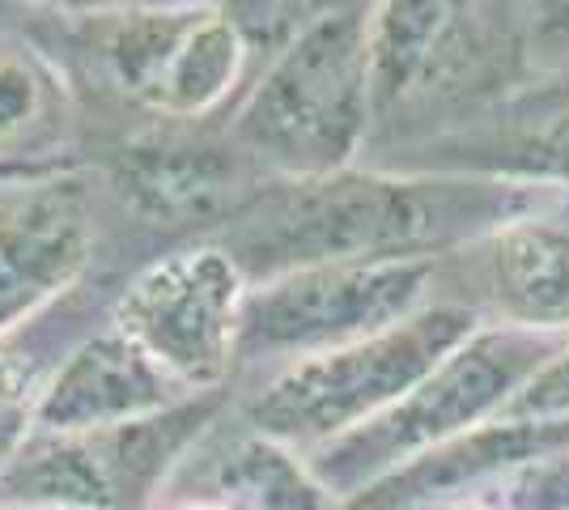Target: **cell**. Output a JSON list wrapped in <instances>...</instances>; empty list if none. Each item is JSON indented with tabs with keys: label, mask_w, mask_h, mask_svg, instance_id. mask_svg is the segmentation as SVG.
I'll return each mask as SVG.
<instances>
[{
	"label": "cell",
	"mask_w": 569,
	"mask_h": 510,
	"mask_svg": "<svg viewBox=\"0 0 569 510\" xmlns=\"http://www.w3.org/2000/svg\"><path fill=\"white\" fill-rule=\"evenodd\" d=\"M153 4H191V0H153Z\"/></svg>",
	"instance_id": "d4e9b609"
},
{
	"label": "cell",
	"mask_w": 569,
	"mask_h": 510,
	"mask_svg": "<svg viewBox=\"0 0 569 510\" xmlns=\"http://www.w3.org/2000/svg\"><path fill=\"white\" fill-rule=\"evenodd\" d=\"M30 22V9L26 4H13V0H0V30H22Z\"/></svg>",
	"instance_id": "603a6c76"
},
{
	"label": "cell",
	"mask_w": 569,
	"mask_h": 510,
	"mask_svg": "<svg viewBox=\"0 0 569 510\" xmlns=\"http://www.w3.org/2000/svg\"><path fill=\"white\" fill-rule=\"evenodd\" d=\"M167 493H174L183 507L217 510H349L345 498H336L315 477L302 451L251 430L238 413L234 426H226L221 417L196 442Z\"/></svg>",
	"instance_id": "4fadbf2b"
},
{
	"label": "cell",
	"mask_w": 569,
	"mask_h": 510,
	"mask_svg": "<svg viewBox=\"0 0 569 510\" xmlns=\"http://www.w3.org/2000/svg\"><path fill=\"white\" fill-rule=\"evenodd\" d=\"M226 132L268 179H319L370 149L366 13H328L251 73Z\"/></svg>",
	"instance_id": "7a4b0ae2"
},
{
	"label": "cell",
	"mask_w": 569,
	"mask_h": 510,
	"mask_svg": "<svg viewBox=\"0 0 569 510\" xmlns=\"http://www.w3.org/2000/svg\"><path fill=\"white\" fill-rule=\"evenodd\" d=\"M191 396L196 391L183 388L123 328L107 319L81 344H72V353L51 374L34 413V430L43 434L107 430V426L167 413Z\"/></svg>",
	"instance_id": "7c38bea8"
},
{
	"label": "cell",
	"mask_w": 569,
	"mask_h": 510,
	"mask_svg": "<svg viewBox=\"0 0 569 510\" xmlns=\"http://www.w3.org/2000/svg\"><path fill=\"white\" fill-rule=\"evenodd\" d=\"M501 417H515V421H569V340L522 383L519 396L506 404Z\"/></svg>",
	"instance_id": "44dd1931"
},
{
	"label": "cell",
	"mask_w": 569,
	"mask_h": 510,
	"mask_svg": "<svg viewBox=\"0 0 569 510\" xmlns=\"http://www.w3.org/2000/svg\"><path fill=\"white\" fill-rule=\"evenodd\" d=\"M498 0H375L366 13L375 132L433 141L498 64Z\"/></svg>",
	"instance_id": "ba28073f"
},
{
	"label": "cell",
	"mask_w": 569,
	"mask_h": 510,
	"mask_svg": "<svg viewBox=\"0 0 569 510\" xmlns=\"http://www.w3.org/2000/svg\"><path fill=\"white\" fill-rule=\"evenodd\" d=\"M123 277L128 272L98 268L77 290L51 302L43 316H34L18 332L0 340V472L22 451L26 438L34 434V413H39L43 388L72 353V344H81L94 328L111 319Z\"/></svg>",
	"instance_id": "2e32d148"
},
{
	"label": "cell",
	"mask_w": 569,
	"mask_h": 510,
	"mask_svg": "<svg viewBox=\"0 0 569 510\" xmlns=\"http://www.w3.org/2000/svg\"><path fill=\"white\" fill-rule=\"evenodd\" d=\"M515 34L531 69L569 81V0H515Z\"/></svg>",
	"instance_id": "d6986e66"
},
{
	"label": "cell",
	"mask_w": 569,
	"mask_h": 510,
	"mask_svg": "<svg viewBox=\"0 0 569 510\" xmlns=\"http://www.w3.org/2000/svg\"><path fill=\"white\" fill-rule=\"evenodd\" d=\"M26 9H51L64 18H90V13H107V9H123V4H141V0H13Z\"/></svg>",
	"instance_id": "7402d4cb"
},
{
	"label": "cell",
	"mask_w": 569,
	"mask_h": 510,
	"mask_svg": "<svg viewBox=\"0 0 569 510\" xmlns=\"http://www.w3.org/2000/svg\"><path fill=\"white\" fill-rule=\"evenodd\" d=\"M230 404L234 388L204 391L167 413L107 430H34L0 472V502L39 510H149L162 502L174 472Z\"/></svg>",
	"instance_id": "52a82bcc"
},
{
	"label": "cell",
	"mask_w": 569,
	"mask_h": 510,
	"mask_svg": "<svg viewBox=\"0 0 569 510\" xmlns=\"http://www.w3.org/2000/svg\"><path fill=\"white\" fill-rule=\"evenodd\" d=\"M111 209L94 167L0 179V340L94 277Z\"/></svg>",
	"instance_id": "8fae6325"
},
{
	"label": "cell",
	"mask_w": 569,
	"mask_h": 510,
	"mask_svg": "<svg viewBox=\"0 0 569 510\" xmlns=\"http://www.w3.org/2000/svg\"><path fill=\"white\" fill-rule=\"evenodd\" d=\"M566 196L498 174L345 167L319 179H272L213 243L260 286L315 264L447 260L506 221L557 209Z\"/></svg>",
	"instance_id": "6da1fadb"
},
{
	"label": "cell",
	"mask_w": 569,
	"mask_h": 510,
	"mask_svg": "<svg viewBox=\"0 0 569 510\" xmlns=\"http://www.w3.org/2000/svg\"><path fill=\"white\" fill-rule=\"evenodd\" d=\"M480 510H485V507H480Z\"/></svg>",
	"instance_id": "4316f807"
},
{
	"label": "cell",
	"mask_w": 569,
	"mask_h": 510,
	"mask_svg": "<svg viewBox=\"0 0 569 510\" xmlns=\"http://www.w3.org/2000/svg\"><path fill=\"white\" fill-rule=\"evenodd\" d=\"M213 4L242 34L256 64H263L310 22L328 13H370L375 0H213Z\"/></svg>",
	"instance_id": "ac0fdd59"
},
{
	"label": "cell",
	"mask_w": 569,
	"mask_h": 510,
	"mask_svg": "<svg viewBox=\"0 0 569 510\" xmlns=\"http://www.w3.org/2000/svg\"><path fill=\"white\" fill-rule=\"evenodd\" d=\"M81 102L69 69L39 26L0 30V179L86 167Z\"/></svg>",
	"instance_id": "5bb4252c"
},
{
	"label": "cell",
	"mask_w": 569,
	"mask_h": 510,
	"mask_svg": "<svg viewBox=\"0 0 569 510\" xmlns=\"http://www.w3.org/2000/svg\"><path fill=\"white\" fill-rule=\"evenodd\" d=\"M480 251V286L506 323L569 332V218L557 209L498 226Z\"/></svg>",
	"instance_id": "e0dca14e"
},
{
	"label": "cell",
	"mask_w": 569,
	"mask_h": 510,
	"mask_svg": "<svg viewBox=\"0 0 569 510\" xmlns=\"http://www.w3.org/2000/svg\"><path fill=\"white\" fill-rule=\"evenodd\" d=\"M251 281L213 239L167 247L119 281L111 323L196 396L238 379L242 307Z\"/></svg>",
	"instance_id": "30bf717a"
},
{
	"label": "cell",
	"mask_w": 569,
	"mask_h": 510,
	"mask_svg": "<svg viewBox=\"0 0 569 510\" xmlns=\"http://www.w3.org/2000/svg\"><path fill=\"white\" fill-rule=\"evenodd\" d=\"M64 34L98 86L149 123H204L230 111L256 64L213 0H141L69 18Z\"/></svg>",
	"instance_id": "277c9868"
},
{
	"label": "cell",
	"mask_w": 569,
	"mask_h": 510,
	"mask_svg": "<svg viewBox=\"0 0 569 510\" xmlns=\"http://www.w3.org/2000/svg\"><path fill=\"white\" fill-rule=\"evenodd\" d=\"M569 447V421H515L493 417L468 434H455L426 456L391 468L387 477L345 498L349 510H433L459 498L463 489L506 477L522 463L545 460Z\"/></svg>",
	"instance_id": "9a60e30c"
},
{
	"label": "cell",
	"mask_w": 569,
	"mask_h": 510,
	"mask_svg": "<svg viewBox=\"0 0 569 510\" xmlns=\"http://www.w3.org/2000/svg\"><path fill=\"white\" fill-rule=\"evenodd\" d=\"M506 502L515 510H569V447L506 472Z\"/></svg>",
	"instance_id": "ffe728a7"
},
{
	"label": "cell",
	"mask_w": 569,
	"mask_h": 510,
	"mask_svg": "<svg viewBox=\"0 0 569 510\" xmlns=\"http://www.w3.org/2000/svg\"><path fill=\"white\" fill-rule=\"evenodd\" d=\"M480 323L485 316L476 302L433 298L417 316L400 319L375 337L260 374L251 391L234 396V413L251 430L307 456L387 413Z\"/></svg>",
	"instance_id": "3957f363"
},
{
	"label": "cell",
	"mask_w": 569,
	"mask_h": 510,
	"mask_svg": "<svg viewBox=\"0 0 569 510\" xmlns=\"http://www.w3.org/2000/svg\"><path fill=\"white\" fill-rule=\"evenodd\" d=\"M183 510H217V507H183Z\"/></svg>",
	"instance_id": "484cf974"
},
{
	"label": "cell",
	"mask_w": 569,
	"mask_h": 510,
	"mask_svg": "<svg viewBox=\"0 0 569 510\" xmlns=\"http://www.w3.org/2000/svg\"><path fill=\"white\" fill-rule=\"evenodd\" d=\"M107 209L111 247L200 243L234 221L272 183L230 141L226 123H149L107 146L94 167Z\"/></svg>",
	"instance_id": "8992f818"
},
{
	"label": "cell",
	"mask_w": 569,
	"mask_h": 510,
	"mask_svg": "<svg viewBox=\"0 0 569 510\" xmlns=\"http://www.w3.org/2000/svg\"><path fill=\"white\" fill-rule=\"evenodd\" d=\"M569 340V332H536L519 323H480L459 349L429 370L387 413L307 451L315 477L336 498L387 477L391 468L426 456L429 447L506 413L519 388Z\"/></svg>",
	"instance_id": "5b68a950"
},
{
	"label": "cell",
	"mask_w": 569,
	"mask_h": 510,
	"mask_svg": "<svg viewBox=\"0 0 569 510\" xmlns=\"http://www.w3.org/2000/svg\"><path fill=\"white\" fill-rule=\"evenodd\" d=\"M0 510H39V507H13V502H0Z\"/></svg>",
	"instance_id": "cb8c5ba5"
},
{
	"label": "cell",
	"mask_w": 569,
	"mask_h": 510,
	"mask_svg": "<svg viewBox=\"0 0 569 510\" xmlns=\"http://www.w3.org/2000/svg\"><path fill=\"white\" fill-rule=\"evenodd\" d=\"M447 260H353L293 268L260 281L242 307L238 374H272L429 307ZM238 383V379H234Z\"/></svg>",
	"instance_id": "9c48e42d"
}]
</instances>
